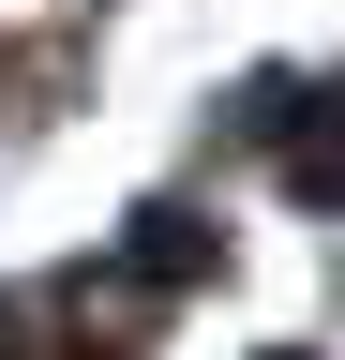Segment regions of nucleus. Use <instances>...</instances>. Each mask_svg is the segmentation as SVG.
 Returning <instances> with one entry per match:
<instances>
[{"mask_svg":"<svg viewBox=\"0 0 345 360\" xmlns=\"http://www.w3.org/2000/svg\"><path fill=\"white\" fill-rule=\"evenodd\" d=\"M0 360H30V330H15V300H0Z\"/></svg>","mask_w":345,"mask_h":360,"instance_id":"1","label":"nucleus"},{"mask_svg":"<svg viewBox=\"0 0 345 360\" xmlns=\"http://www.w3.org/2000/svg\"><path fill=\"white\" fill-rule=\"evenodd\" d=\"M285 360H300V345H285Z\"/></svg>","mask_w":345,"mask_h":360,"instance_id":"2","label":"nucleus"}]
</instances>
